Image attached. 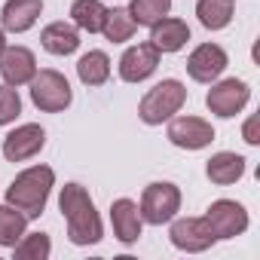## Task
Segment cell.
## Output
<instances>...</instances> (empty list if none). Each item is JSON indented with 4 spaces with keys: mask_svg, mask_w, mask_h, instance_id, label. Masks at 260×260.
<instances>
[{
    "mask_svg": "<svg viewBox=\"0 0 260 260\" xmlns=\"http://www.w3.org/2000/svg\"><path fill=\"white\" fill-rule=\"evenodd\" d=\"M58 208H61L64 220H68V239L74 245H95V242H101V217H98L86 187L64 184Z\"/></svg>",
    "mask_w": 260,
    "mask_h": 260,
    "instance_id": "cell-1",
    "label": "cell"
},
{
    "mask_svg": "<svg viewBox=\"0 0 260 260\" xmlns=\"http://www.w3.org/2000/svg\"><path fill=\"white\" fill-rule=\"evenodd\" d=\"M55 184V172L49 166H34L28 172H22L10 190H7V202L13 208H19L28 220L31 217H40L43 208H46V199H49V190Z\"/></svg>",
    "mask_w": 260,
    "mask_h": 260,
    "instance_id": "cell-2",
    "label": "cell"
},
{
    "mask_svg": "<svg viewBox=\"0 0 260 260\" xmlns=\"http://www.w3.org/2000/svg\"><path fill=\"white\" fill-rule=\"evenodd\" d=\"M184 101H187V89H184L178 80H162V83H156V86L141 98L138 113H141V119H144L147 125H159V122H166L172 113H178V110L184 107Z\"/></svg>",
    "mask_w": 260,
    "mask_h": 260,
    "instance_id": "cell-3",
    "label": "cell"
},
{
    "mask_svg": "<svg viewBox=\"0 0 260 260\" xmlns=\"http://www.w3.org/2000/svg\"><path fill=\"white\" fill-rule=\"evenodd\" d=\"M178 208H181V190H178L175 184H169V181L150 184V187L144 190V196H141V205H138L141 220H144V223H153V226L169 223Z\"/></svg>",
    "mask_w": 260,
    "mask_h": 260,
    "instance_id": "cell-4",
    "label": "cell"
},
{
    "mask_svg": "<svg viewBox=\"0 0 260 260\" xmlns=\"http://www.w3.org/2000/svg\"><path fill=\"white\" fill-rule=\"evenodd\" d=\"M71 86L58 71H40L31 77V101L46 110V113H58L71 104Z\"/></svg>",
    "mask_w": 260,
    "mask_h": 260,
    "instance_id": "cell-5",
    "label": "cell"
},
{
    "mask_svg": "<svg viewBox=\"0 0 260 260\" xmlns=\"http://www.w3.org/2000/svg\"><path fill=\"white\" fill-rule=\"evenodd\" d=\"M205 223L211 226L214 239H233V236H242V233L248 230V211H245L239 202L217 199V202H211V208L205 211Z\"/></svg>",
    "mask_w": 260,
    "mask_h": 260,
    "instance_id": "cell-6",
    "label": "cell"
},
{
    "mask_svg": "<svg viewBox=\"0 0 260 260\" xmlns=\"http://www.w3.org/2000/svg\"><path fill=\"white\" fill-rule=\"evenodd\" d=\"M169 236H172V245L175 248L190 251V254L205 251V248H211L217 242L214 233H211V226L205 223V217H181V220L172 223V233Z\"/></svg>",
    "mask_w": 260,
    "mask_h": 260,
    "instance_id": "cell-7",
    "label": "cell"
},
{
    "mask_svg": "<svg viewBox=\"0 0 260 260\" xmlns=\"http://www.w3.org/2000/svg\"><path fill=\"white\" fill-rule=\"evenodd\" d=\"M169 141L184 150H199L214 141V128L199 116H178L169 125Z\"/></svg>",
    "mask_w": 260,
    "mask_h": 260,
    "instance_id": "cell-8",
    "label": "cell"
},
{
    "mask_svg": "<svg viewBox=\"0 0 260 260\" xmlns=\"http://www.w3.org/2000/svg\"><path fill=\"white\" fill-rule=\"evenodd\" d=\"M248 95H251V89H248V83H242V80H223V83H217L211 92H208V98H205V104H208V110L211 113H217V116H236L245 104H248Z\"/></svg>",
    "mask_w": 260,
    "mask_h": 260,
    "instance_id": "cell-9",
    "label": "cell"
},
{
    "mask_svg": "<svg viewBox=\"0 0 260 260\" xmlns=\"http://www.w3.org/2000/svg\"><path fill=\"white\" fill-rule=\"evenodd\" d=\"M159 64V49L153 43H138L132 49H125L119 58V77L125 83H141L147 80Z\"/></svg>",
    "mask_w": 260,
    "mask_h": 260,
    "instance_id": "cell-10",
    "label": "cell"
},
{
    "mask_svg": "<svg viewBox=\"0 0 260 260\" xmlns=\"http://www.w3.org/2000/svg\"><path fill=\"white\" fill-rule=\"evenodd\" d=\"M43 144H46V132H43L40 125L28 122V125H19L16 132H10V135L4 138V156H7L10 162H25V159H31L34 153H40Z\"/></svg>",
    "mask_w": 260,
    "mask_h": 260,
    "instance_id": "cell-11",
    "label": "cell"
},
{
    "mask_svg": "<svg viewBox=\"0 0 260 260\" xmlns=\"http://www.w3.org/2000/svg\"><path fill=\"white\" fill-rule=\"evenodd\" d=\"M226 68V52L217 46V43H202L190 52L187 58V74L196 80V83H211L223 74Z\"/></svg>",
    "mask_w": 260,
    "mask_h": 260,
    "instance_id": "cell-12",
    "label": "cell"
},
{
    "mask_svg": "<svg viewBox=\"0 0 260 260\" xmlns=\"http://www.w3.org/2000/svg\"><path fill=\"white\" fill-rule=\"evenodd\" d=\"M37 74L34 52L25 46H4L0 52V77L7 80V86H25Z\"/></svg>",
    "mask_w": 260,
    "mask_h": 260,
    "instance_id": "cell-13",
    "label": "cell"
},
{
    "mask_svg": "<svg viewBox=\"0 0 260 260\" xmlns=\"http://www.w3.org/2000/svg\"><path fill=\"white\" fill-rule=\"evenodd\" d=\"M110 220H113V233L122 245H135L141 236V211L132 199H116L110 205Z\"/></svg>",
    "mask_w": 260,
    "mask_h": 260,
    "instance_id": "cell-14",
    "label": "cell"
},
{
    "mask_svg": "<svg viewBox=\"0 0 260 260\" xmlns=\"http://www.w3.org/2000/svg\"><path fill=\"white\" fill-rule=\"evenodd\" d=\"M40 10H43V0H7L4 13H0V25H4V31L22 34L37 22Z\"/></svg>",
    "mask_w": 260,
    "mask_h": 260,
    "instance_id": "cell-15",
    "label": "cell"
},
{
    "mask_svg": "<svg viewBox=\"0 0 260 260\" xmlns=\"http://www.w3.org/2000/svg\"><path fill=\"white\" fill-rule=\"evenodd\" d=\"M190 40V28L181 19H159L150 25V43L159 52H178Z\"/></svg>",
    "mask_w": 260,
    "mask_h": 260,
    "instance_id": "cell-16",
    "label": "cell"
},
{
    "mask_svg": "<svg viewBox=\"0 0 260 260\" xmlns=\"http://www.w3.org/2000/svg\"><path fill=\"white\" fill-rule=\"evenodd\" d=\"M205 175L211 178V184L230 187L245 175V159L239 153H214L208 159V166H205Z\"/></svg>",
    "mask_w": 260,
    "mask_h": 260,
    "instance_id": "cell-17",
    "label": "cell"
},
{
    "mask_svg": "<svg viewBox=\"0 0 260 260\" xmlns=\"http://www.w3.org/2000/svg\"><path fill=\"white\" fill-rule=\"evenodd\" d=\"M40 40H43V49L52 52V55H71V52L80 46V34H77V28H74V25H64V22H52V25H46L43 34H40Z\"/></svg>",
    "mask_w": 260,
    "mask_h": 260,
    "instance_id": "cell-18",
    "label": "cell"
},
{
    "mask_svg": "<svg viewBox=\"0 0 260 260\" xmlns=\"http://www.w3.org/2000/svg\"><path fill=\"white\" fill-rule=\"evenodd\" d=\"M77 77L86 83V86H101V83H107V77H110V58L104 55V52H86L80 61H77Z\"/></svg>",
    "mask_w": 260,
    "mask_h": 260,
    "instance_id": "cell-19",
    "label": "cell"
},
{
    "mask_svg": "<svg viewBox=\"0 0 260 260\" xmlns=\"http://www.w3.org/2000/svg\"><path fill=\"white\" fill-rule=\"evenodd\" d=\"M196 16H199V22L205 28L220 31L233 19V4H230V0H199V4H196Z\"/></svg>",
    "mask_w": 260,
    "mask_h": 260,
    "instance_id": "cell-20",
    "label": "cell"
},
{
    "mask_svg": "<svg viewBox=\"0 0 260 260\" xmlns=\"http://www.w3.org/2000/svg\"><path fill=\"white\" fill-rule=\"evenodd\" d=\"M71 16H74V25L77 28L95 34V31H101L107 10L101 7V0H77V4L71 7Z\"/></svg>",
    "mask_w": 260,
    "mask_h": 260,
    "instance_id": "cell-21",
    "label": "cell"
},
{
    "mask_svg": "<svg viewBox=\"0 0 260 260\" xmlns=\"http://www.w3.org/2000/svg\"><path fill=\"white\" fill-rule=\"evenodd\" d=\"M135 22H132V16H128V10H122V7H116V10H107V16H104V25H101V31H104V37L110 40V43H122V40H128L135 34Z\"/></svg>",
    "mask_w": 260,
    "mask_h": 260,
    "instance_id": "cell-22",
    "label": "cell"
},
{
    "mask_svg": "<svg viewBox=\"0 0 260 260\" xmlns=\"http://www.w3.org/2000/svg\"><path fill=\"white\" fill-rule=\"evenodd\" d=\"M25 223H28V217H25L19 208H13L10 202L0 205V245L13 248V245L25 236Z\"/></svg>",
    "mask_w": 260,
    "mask_h": 260,
    "instance_id": "cell-23",
    "label": "cell"
},
{
    "mask_svg": "<svg viewBox=\"0 0 260 260\" xmlns=\"http://www.w3.org/2000/svg\"><path fill=\"white\" fill-rule=\"evenodd\" d=\"M172 10V0H132L128 4V16H132L135 25H153L159 19H166Z\"/></svg>",
    "mask_w": 260,
    "mask_h": 260,
    "instance_id": "cell-24",
    "label": "cell"
},
{
    "mask_svg": "<svg viewBox=\"0 0 260 260\" xmlns=\"http://www.w3.org/2000/svg\"><path fill=\"white\" fill-rule=\"evenodd\" d=\"M13 248H16V260H46L49 251H52L46 233H31L22 242H16Z\"/></svg>",
    "mask_w": 260,
    "mask_h": 260,
    "instance_id": "cell-25",
    "label": "cell"
},
{
    "mask_svg": "<svg viewBox=\"0 0 260 260\" xmlns=\"http://www.w3.org/2000/svg\"><path fill=\"white\" fill-rule=\"evenodd\" d=\"M22 113V98L13 86H0V125L13 122Z\"/></svg>",
    "mask_w": 260,
    "mask_h": 260,
    "instance_id": "cell-26",
    "label": "cell"
},
{
    "mask_svg": "<svg viewBox=\"0 0 260 260\" xmlns=\"http://www.w3.org/2000/svg\"><path fill=\"white\" fill-rule=\"evenodd\" d=\"M245 141L248 144H260V135H257V116H251L245 122Z\"/></svg>",
    "mask_w": 260,
    "mask_h": 260,
    "instance_id": "cell-27",
    "label": "cell"
},
{
    "mask_svg": "<svg viewBox=\"0 0 260 260\" xmlns=\"http://www.w3.org/2000/svg\"><path fill=\"white\" fill-rule=\"evenodd\" d=\"M4 46H7V40H4V31H0V52H4Z\"/></svg>",
    "mask_w": 260,
    "mask_h": 260,
    "instance_id": "cell-28",
    "label": "cell"
}]
</instances>
